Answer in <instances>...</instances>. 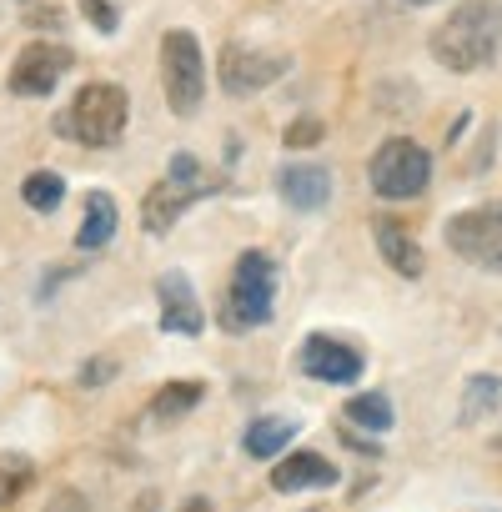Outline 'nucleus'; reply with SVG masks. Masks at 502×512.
Wrapping results in <instances>:
<instances>
[{"label":"nucleus","instance_id":"1","mask_svg":"<svg viewBox=\"0 0 502 512\" xmlns=\"http://www.w3.org/2000/svg\"><path fill=\"white\" fill-rule=\"evenodd\" d=\"M427 51L457 76L492 66L502 51V0H457V11L427 36Z\"/></svg>","mask_w":502,"mask_h":512},{"label":"nucleus","instance_id":"24","mask_svg":"<svg viewBox=\"0 0 502 512\" xmlns=\"http://www.w3.org/2000/svg\"><path fill=\"white\" fill-rule=\"evenodd\" d=\"M166 176H171V181H181V186H196V191H206V186H201V161H196L191 151H176Z\"/></svg>","mask_w":502,"mask_h":512},{"label":"nucleus","instance_id":"10","mask_svg":"<svg viewBox=\"0 0 502 512\" xmlns=\"http://www.w3.org/2000/svg\"><path fill=\"white\" fill-rule=\"evenodd\" d=\"M302 372L317 377V382H357L362 377V352L337 342V337H307L302 347Z\"/></svg>","mask_w":502,"mask_h":512},{"label":"nucleus","instance_id":"13","mask_svg":"<svg viewBox=\"0 0 502 512\" xmlns=\"http://www.w3.org/2000/svg\"><path fill=\"white\" fill-rule=\"evenodd\" d=\"M196 196H201L196 186H181V181L161 176V186H151L146 201H141V226H146L151 236H166V231L176 226V216H181Z\"/></svg>","mask_w":502,"mask_h":512},{"label":"nucleus","instance_id":"15","mask_svg":"<svg viewBox=\"0 0 502 512\" xmlns=\"http://www.w3.org/2000/svg\"><path fill=\"white\" fill-rule=\"evenodd\" d=\"M116 236V201L106 191H86L81 201V231H76V246L81 251H96Z\"/></svg>","mask_w":502,"mask_h":512},{"label":"nucleus","instance_id":"7","mask_svg":"<svg viewBox=\"0 0 502 512\" xmlns=\"http://www.w3.org/2000/svg\"><path fill=\"white\" fill-rule=\"evenodd\" d=\"M66 71H71V51H66V46H56V41H31V46L16 51L6 86H11V96H21V101H41V96L56 91V81H61Z\"/></svg>","mask_w":502,"mask_h":512},{"label":"nucleus","instance_id":"4","mask_svg":"<svg viewBox=\"0 0 502 512\" xmlns=\"http://www.w3.org/2000/svg\"><path fill=\"white\" fill-rule=\"evenodd\" d=\"M367 181H372V191H377L382 201H412V196H422L427 181H432V156H427V146H417V141H407V136H392V141H382V146L372 151Z\"/></svg>","mask_w":502,"mask_h":512},{"label":"nucleus","instance_id":"17","mask_svg":"<svg viewBox=\"0 0 502 512\" xmlns=\"http://www.w3.org/2000/svg\"><path fill=\"white\" fill-rule=\"evenodd\" d=\"M201 397H206L201 382H166V387L151 397V417H156V422H176V417H186Z\"/></svg>","mask_w":502,"mask_h":512},{"label":"nucleus","instance_id":"28","mask_svg":"<svg viewBox=\"0 0 502 512\" xmlns=\"http://www.w3.org/2000/svg\"><path fill=\"white\" fill-rule=\"evenodd\" d=\"M407 6H432V0H407Z\"/></svg>","mask_w":502,"mask_h":512},{"label":"nucleus","instance_id":"27","mask_svg":"<svg viewBox=\"0 0 502 512\" xmlns=\"http://www.w3.org/2000/svg\"><path fill=\"white\" fill-rule=\"evenodd\" d=\"M181 512H216V507H211L206 497H186V502H181Z\"/></svg>","mask_w":502,"mask_h":512},{"label":"nucleus","instance_id":"14","mask_svg":"<svg viewBox=\"0 0 502 512\" xmlns=\"http://www.w3.org/2000/svg\"><path fill=\"white\" fill-rule=\"evenodd\" d=\"M337 482V462H327L322 452H287L272 467V487L277 492H302V487H332Z\"/></svg>","mask_w":502,"mask_h":512},{"label":"nucleus","instance_id":"8","mask_svg":"<svg viewBox=\"0 0 502 512\" xmlns=\"http://www.w3.org/2000/svg\"><path fill=\"white\" fill-rule=\"evenodd\" d=\"M287 66H292V61L277 56V51L226 46V56H221V91H226V96H257V91H267L272 81H282Z\"/></svg>","mask_w":502,"mask_h":512},{"label":"nucleus","instance_id":"19","mask_svg":"<svg viewBox=\"0 0 502 512\" xmlns=\"http://www.w3.org/2000/svg\"><path fill=\"white\" fill-rule=\"evenodd\" d=\"M502 402V382L492 372L482 377H467V392H462V422H477V417H492Z\"/></svg>","mask_w":502,"mask_h":512},{"label":"nucleus","instance_id":"16","mask_svg":"<svg viewBox=\"0 0 502 512\" xmlns=\"http://www.w3.org/2000/svg\"><path fill=\"white\" fill-rule=\"evenodd\" d=\"M297 437V422H282V417H257L246 432H241V447L251 457H282V447Z\"/></svg>","mask_w":502,"mask_h":512},{"label":"nucleus","instance_id":"5","mask_svg":"<svg viewBox=\"0 0 502 512\" xmlns=\"http://www.w3.org/2000/svg\"><path fill=\"white\" fill-rule=\"evenodd\" d=\"M161 81H166V106L171 116H196L201 96H206V61H201V41L191 31H166L161 36Z\"/></svg>","mask_w":502,"mask_h":512},{"label":"nucleus","instance_id":"3","mask_svg":"<svg viewBox=\"0 0 502 512\" xmlns=\"http://www.w3.org/2000/svg\"><path fill=\"white\" fill-rule=\"evenodd\" d=\"M272 307H277V262L267 251H241L236 272H231V287H226L221 322L231 332H246V327L272 322Z\"/></svg>","mask_w":502,"mask_h":512},{"label":"nucleus","instance_id":"18","mask_svg":"<svg viewBox=\"0 0 502 512\" xmlns=\"http://www.w3.org/2000/svg\"><path fill=\"white\" fill-rule=\"evenodd\" d=\"M342 417H347L352 427H362V432H387V427H392V402H387L382 392H362V397H352V402L342 407Z\"/></svg>","mask_w":502,"mask_h":512},{"label":"nucleus","instance_id":"11","mask_svg":"<svg viewBox=\"0 0 502 512\" xmlns=\"http://www.w3.org/2000/svg\"><path fill=\"white\" fill-rule=\"evenodd\" d=\"M372 236H377L382 262H387L397 277H422V272H427V256H422L417 236H412L397 216H377V221H372Z\"/></svg>","mask_w":502,"mask_h":512},{"label":"nucleus","instance_id":"21","mask_svg":"<svg viewBox=\"0 0 502 512\" xmlns=\"http://www.w3.org/2000/svg\"><path fill=\"white\" fill-rule=\"evenodd\" d=\"M31 487V462L21 452H0V507H11Z\"/></svg>","mask_w":502,"mask_h":512},{"label":"nucleus","instance_id":"2","mask_svg":"<svg viewBox=\"0 0 502 512\" xmlns=\"http://www.w3.org/2000/svg\"><path fill=\"white\" fill-rule=\"evenodd\" d=\"M126 121H131V96H126V86H116V81H86L76 96H71V106L61 111V131L71 136V141H81V146H116L121 136H126Z\"/></svg>","mask_w":502,"mask_h":512},{"label":"nucleus","instance_id":"22","mask_svg":"<svg viewBox=\"0 0 502 512\" xmlns=\"http://www.w3.org/2000/svg\"><path fill=\"white\" fill-rule=\"evenodd\" d=\"M322 136H327V126H322V121H317V116H297V121H292V126H287V136H282V141H287V146H297V151H302V146H317V141H322Z\"/></svg>","mask_w":502,"mask_h":512},{"label":"nucleus","instance_id":"20","mask_svg":"<svg viewBox=\"0 0 502 512\" xmlns=\"http://www.w3.org/2000/svg\"><path fill=\"white\" fill-rule=\"evenodd\" d=\"M21 201H26L31 211H56V206L66 201V181H61L56 171H31V176L21 181Z\"/></svg>","mask_w":502,"mask_h":512},{"label":"nucleus","instance_id":"9","mask_svg":"<svg viewBox=\"0 0 502 512\" xmlns=\"http://www.w3.org/2000/svg\"><path fill=\"white\" fill-rule=\"evenodd\" d=\"M156 297H161V332H176V337H201L206 317H201V302L191 292V277L186 272H161L156 282Z\"/></svg>","mask_w":502,"mask_h":512},{"label":"nucleus","instance_id":"23","mask_svg":"<svg viewBox=\"0 0 502 512\" xmlns=\"http://www.w3.org/2000/svg\"><path fill=\"white\" fill-rule=\"evenodd\" d=\"M81 16H86V21H91V26H96L101 36H116V26H121V21H116V6H111V0H81Z\"/></svg>","mask_w":502,"mask_h":512},{"label":"nucleus","instance_id":"25","mask_svg":"<svg viewBox=\"0 0 502 512\" xmlns=\"http://www.w3.org/2000/svg\"><path fill=\"white\" fill-rule=\"evenodd\" d=\"M111 372H116V357H91V362H81L76 382H81V387H106Z\"/></svg>","mask_w":502,"mask_h":512},{"label":"nucleus","instance_id":"12","mask_svg":"<svg viewBox=\"0 0 502 512\" xmlns=\"http://www.w3.org/2000/svg\"><path fill=\"white\" fill-rule=\"evenodd\" d=\"M277 191L292 211H322L332 201V171L327 166H282Z\"/></svg>","mask_w":502,"mask_h":512},{"label":"nucleus","instance_id":"26","mask_svg":"<svg viewBox=\"0 0 502 512\" xmlns=\"http://www.w3.org/2000/svg\"><path fill=\"white\" fill-rule=\"evenodd\" d=\"M26 21H31L36 31H56V26H61V11H51V6H41V11H31Z\"/></svg>","mask_w":502,"mask_h":512},{"label":"nucleus","instance_id":"6","mask_svg":"<svg viewBox=\"0 0 502 512\" xmlns=\"http://www.w3.org/2000/svg\"><path fill=\"white\" fill-rule=\"evenodd\" d=\"M447 246L462 256V262H472V267L502 277V201L457 211V216L447 221Z\"/></svg>","mask_w":502,"mask_h":512}]
</instances>
